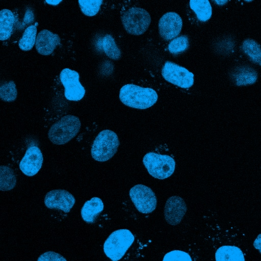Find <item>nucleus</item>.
<instances>
[{
    "mask_svg": "<svg viewBox=\"0 0 261 261\" xmlns=\"http://www.w3.org/2000/svg\"><path fill=\"white\" fill-rule=\"evenodd\" d=\"M156 91L150 88H144L134 84L122 86L119 91V99L125 106L137 109H146L158 100Z\"/></svg>",
    "mask_w": 261,
    "mask_h": 261,
    "instance_id": "f257e3e1",
    "label": "nucleus"
},
{
    "mask_svg": "<svg viewBox=\"0 0 261 261\" xmlns=\"http://www.w3.org/2000/svg\"><path fill=\"white\" fill-rule=\"evenodd\" d=\"M81 127V123L77 117L67 115L51 126L48 138L54 144L64 145L76 136Z\"/></svg>",
    "mask_w": 261,
    "mask_h": 261,
    "instance_id": "f03ea898",
    "label": "nucleus"
},
{
    "mask_svg": "<svg viewBox=\"0 0 261 261\" xmlns=\"http://www.w3.org/2000/svg\"><path fill=\"white\" fill-rule=\"evenodd\" d=\"M120 142L117 135L110 129L101 131L94 139L91 153L96 161L106 162L116 153Z\"/></svg>",
    "mask_w": 261,
    "mask_h": 261,
    "instance_id": "7ed1b4c3",
    "label": "nucleus"
},
{
    "mask_svg": "<svg viewBox=\"0 0 261 261\" xmlns=\"http://www.w3.org/2000/svg\"><path fill=\"white\" fill-rule=\"evenodd\" d=\"M135 240L132 233L127 229L113 231L103 244L106 256L112 261H118L125 254Z\"/></svg>",
    "mask_w": 261,
    "mask_h": 261,
    "instance_id": "20e7f679",
    "label": "nucleus"
},
{
    "mask_svg": "<svg viewBox=\"0 0 261 261\" xmlns=\"http://www.w3.org/2000/svg\"><path fill=\"white\" fill-rule=\"evenodd\" d=\"M143 163L149 174L159 179L170 177L175 168V162L173 158L153 152L147 153L143 157Z\"/></svg>",
    "mask_w": 261,
    "mask_h": 261,
    "instance_id": "39448f33",
    "label": "nucleus"
},
{
    "mask_svg": "<svg viewBox=\"0 0 261 261\" xmlns=\"http://www.w3.org/2000/svg\"><path fill=\"white\" fill-rule=\"evenodd\" d=\"M121 21L125 30L129 34L140 35L144 33L151 22V17L145 9L132 7L121 16Z\"/></svg>",
    "mask_w": 261,
    "mask_h": 261,
    "instance_id": "423d86ee",
    "label": "nucleus"
},
{
    "mask_svg": "<svg viewBox=\"0 0 261 261\" xmlns=\"http://www.w3.org/2000/svg\"><path fill=\"white\" fill-rule=\"evenodd\" d=\"M130 199L137 210L143 214H149L156 208L157 199L154 192L149 187L138 184L129 190Z\"/></svg>",
    "mask_w": 261,
    "mask_h": 261,
    "instance_id": "0eeeda50",
    "label": "nucleus"
},
{
    "mask_svg": "<svg viewBox=\"0 0 261 261\" xmlns=\"http://www.w3.org/2000/svg\"><path fill=\"white\" fill-rule=\"evenodd\" d=\"M162 75L169 83L182 88H188L194 84V74L186 68L166 61L162 69Z\"/></svg>",
    "mask_w": 261,
    "mask_h": 261,
    "instance_id": "6e6552de",
    "label": "nucleus"
},
{
    "mask_svg": "<svg viewBox=\"0 0 261 261\" xmlns=\"http://www.w3.org/2000/svg\"><path fill=\"white\" fill-rule=\"evenodd\" d=\"M79 73L69 68L62 69L60 73V79L64 87V96L71 101H79L85 94V89L80 83Z\"/></svg>",
    "mask_w": 261,
    "mask_h": 261,
    "instance_id": "1a4fd4ad",
    "label": "nucleus"
},
{
    "mask_svg": "<svg viewBox=\"0 0 261 261\" xmlns=\"http://www.w3.org/2000/svg\"><path fill=\"white\" fill-rule=\"evenodd\" d=\"M44 202L48 208L58 209L67 213L73 206L75 199L68 191L63 189H55L46 193Z\"/></svg>",
    "mask_w": 261,
    "mask_h": 261,
    "instance_id": "9d476101",
    "label": "nucleus"
},
{
    "mask_svg": "<svg viewBox=\"0 0 261 261\" xmlns=\"http://www.w3.org/2000/svg\"><path fill=\"white\" fill-rule=\"evenodd\" d=\"M159 34L165 40L176 38L181 32L182 20L176 12H168L160 19L158 24Z\"/></svg>",
    "mask_w": 261,
    "mask_h": 261,
    "instance_id": "9b49d317",
    "label": "nucleus"
},
{
    "mask_svg": "<svg viewBox=\"0 0 261 261\" xmlns=\"http://www.w3.org/2000/svg\"><path fill=\"white\" fill-rule=\"evenodd\" d=\"M43 157L41 151L35 145L29 146L19 163V169L28 176L36 174L41 168Z\"/></svg>",
    "mask_w": 261,
    "mask_h": 261,
    "instance_id": "f8f14e48",
    "label": "nucleus"
},
{
    "mask_svg": "<svg viewBox=\"0 0 261 261\" xmlns=\"http://www.w3.org/2000/svg\"><path fill=\"white\" fill-rule=\"evenodd\" d=\"M187 210V205L181 197L178 196H171L167 199L165 205V219L170 225H177L183 219Z\"/></svg>",
    "mask_w": 261,
    "mask_h": 261,
    "instance_id": "ddd939ff",
    "label": "nucleus"
},
{
    "mask_svg": "<svg viewBox=\"0 0 261 261\" xmlns=\"http://www.w3.org/2000/svg\"><path fill=\"white\" fill-rule=\"evenodd\" d=\"M60 41L58 34L44 29L37 36L35 47L39 54L48 56L53 53L57 45L60 44Z\"/></svg>",
    "mask_w": 261,
    "mask_h": 261,
    "instance_id": "4468645a",
    "label": "nucleus"
},
{
    "mask_svg": "<svg viewBox=\"0 0 261 261\" xmlns=\"http://www.w3.org/2000/svg\"><path fill=\"white\" fill-rule=\"evenodd\" d=\"M103 208L102 200L97 197H93L84 204L81 211L82 218L86 222L92 223Z\"/></svg>",
    "mask_w": 261,
    "mask_h": 261,
    "instance_id": "2eb2a0df",
    "label": "nucleus"
},
{
    "mask_svg": "<svg viewBox=\"0 0 261 261\" xmlns=\"http://www.w3.org/2000/svg\"><path fill=\"white\" fill-rule=\"evenodd\" d=\"M216 261H245L242 251L238 247L224 245L219 247L215 253Z\"/></svg>",
    "mask_w": 261,
    "mask_h": 261,
    "instance_id": "dca6fc26",
    "label": "nucleus"
},
{
    "mask_svg": "<svg viewBox=\"0 0 261 261\" xmlns=\"http://www.w3.org/2000/svg\"><path fill=\"white\" fill-rule=\"evenodd\" d=\"M15 17L13 12L7 9L0 12V40L4 41L10 37L12 33Z\"/></svg>",
    "mask_w": 261,
    "mask_h": 261,
    "instance_id": "f3484780",
    "label": "nucleus"
},
{
    "mask_svg": "<svg viewBox=\"0 0 261 261\" xmlns=\"http://www.w3.org/2000/svg\"><path fill=\"white\" fill-rule=\"evenodd\" d=\"M232 77L237 85L242 86L255 83L257 75L253 69L248 67H242L234 70Z\"/></svg>",
    "mask_w": 261,
    "mask_h": 261,
    "instance_id": "a211bd4d",
    "label": "nucleus"
},
{
    "mask_svg": "<svg viewBox=\"0 0 261 261\" xmlns=\"http://www.w3.org/2000/svg\"><path fill=\"white\" fill-rule=\"evenodd\" d=\"M189 6L199 21L205 22L211 18L212 9L208 1L191 0L189 2Z\"/></svg>",
    "mask_w": 261,
    "mask_h": 261,
    "instance_id": "6ab92c4d",
    "label": "nucleus"
},
{
    "mask_svg": "<svg viewBox=\"0 0 261 261\" xmlns=\"http://www.w3.org/2000/svg\"><path fill=\"white\" fill-rule=\"evenodd\" d=\"M37 32L36 25H31L25 29L18 42L20 49L28 51L33 48L36 43Z\"/></svg>",
    "mask_w": 261,
    "mask_h": 261,
    "instance_id": "aec40b11",
    "label": "nucleus"
},
{
    "mask_svg": "<svg viewBox=\"0 0 261 261\" xmlns=\"http://www.w3.org/2000/svg\"><path fill=\"white\" fill-rule=\"evenodd\" d=\"M0 189L9 191L13 189L16 184V178L12 169L7 166L1 165Z\"/></svg>",
    "mask_w": 261,
    "mask_h": 261,
    "instance_id": "412c9836",
    "label": "nucleus"
},
{
    "mask_svg": "<svg viewBox=\"0 0 261 261\" xmlns=\"http://www.w3.org/2000/svg\"><path fill=\"white\" fill-rule=\"evenodd\" d=\"M102 46L105 54L110 59L118 60L121 56V51L116 44L114 38L106 34L102 38Z\"/></svg>",
    "mask_w": 261,
    "mask_h": 261,
    "instance_id": "4be33fe9",
    "label": "nucleus"
},
{
    "mask_svg": "<svg viewBox=\"0 0 261 261\" xmlns=\"http://www.w3.org/2000/svg\"><path fill=\"white\" fill-rule=\"evenodd\" d=\"M242 49L253 62L261 65V48L255 41L250 39L244 40Z\"/></svg>",
    "mask_w": 261,
    "mask_h": 261,
    "instance_id": "5701e85b",
    "label": "nucleus"
},
{
    "mask_svg": "<svg viewBox=\"0 0 261 261\" xmlns=\"http://www.w3.org/2000/svg\"><path fill=\"white\" fill-rule=\"evenodd\" d=\"M17 96V90L14 81L4 82L0 86V98L6 102L14 101Z\"/></svg>",
    "mask_w": 261,
    "mask_h": 261,
    "instance_id": "b1692460",
    "label": "nucleus"
},
{
    "mask_svg": "<svg viewBox=\"0 0 261 261\" xmlns=\"http://www.w3.org/2000/svg\"><path fill=\"white\" fill-rule=\"evenodd\" d=\"M82 12L87 16H94L98 12L102 3L101 0L78 1Z\"/></svg>",
    "mask_w": 261,
    "mask_h": 261,
    "instance_id": "393cba45",
    "label": "nucleus"
},
{
    "mask_svg": "<svg viewBox=\"0 0 261 261\" xmlns=\"http://www.w3.org/2000/svg\"><path fill=\"white\" fill-rule=\"evenodd\" d=\"M189 46L188 37L181 35L175 38L170 42L168 48L170 53L178 54L186 50Z\"/></svg>",
    "mask_w": 261,
    "mask_h": 261,
    "instance_id": "a878e982",
    "label": "nucleus"
},
{
    "mask_svg": "<svg viewBox=\"0 0 261 261\" xmlns=\"http://www.w3.org/2000/svg\"><path fill=\"white\" fill-rule=\"evenodd\" d=\"M163 261H192L190 255L180 250H173L167 253Z\"/></svg>",
    "mask_w": 261,
    "mask_h": 261,
    "instance_id": "bb28decb",
    "label": "nucleus"
},
{
    "mask_svg": "<svg viewBox=\"0 0 261 261\" xmlns=\"http://www.w3.org/2000/svg\"><path fill=\"white\" fill-rule=\"evenodd\" d=\"M37 261H67L61 254L54 251H47L42 254Z\"/></svg>",
    "mask_w": 261,
    "mask_h": 261,
    "instance_id": "cd10ccee",
    "label": "nucleus"
},
{
    "mask_svg": "<svg viewBox=\"0 0 261 261\" xmlns=\"http://www.w3.org/2000/svg\"><path fill=\"white\" fill-rule=\"evenodd\" d=\"M254 247L261 253V233L258 234L253 242Z\"/></svg>",
    "mask_w": 261,
    "mask_h": 261,
    "instance_id": "c85d7f7f",
    "label": "nucleus"
},
{
    "mask_svg": "<svg viewBox=\"0 0 261 261\" xmlns=\"http://www.w3.org/2000/svg\"><path fill=\"white\" fill-rule=\"evenodd\" d=\"M48 4L51 5H57L60 3L62 2V1H45Z\"/></svg>",
    "mask_w": 261,
    "mask_h": 261,
    "instance_id": "c756f323",
    "label": "nucleus"
}]
</instances>
